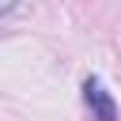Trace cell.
Wrapping results in <instances>:
<instances>
[{"instance_id": "6da1fadb", "label": "cell", "mask_w": 121, "mask_h": 121, "mask_svg": "<svg viewBox=\"0 0 121 121\" xmlns=\"http://www.w3.org/2000/svg\"><path fill=\"white\" fill-rule=\"evenodd\" d=\"M83 102H87V110H91L95 121H117V102L102 87V79H95V76L83 79Z\"/></svg>"}]
</instances>
